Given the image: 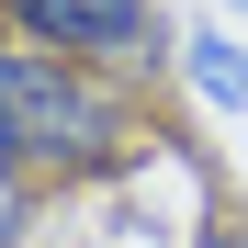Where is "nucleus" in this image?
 Segmentation results:
<instances>
[{
    "label": "nucleus",
    "instance_id": "nucleus-2",
    "mask_svg": "<svg viewBox=\"0 0 248 248\" xmlns=\"http://www.w3.org/2000/svg\"><path fill=\"white\" fill-rule=\"evenodd\" d=\"M0 34H34V46H57L102 79H158L181 68V34L147 12V0H0Z\"/></svg>",
    "mask_w": 248,
    "mask_h": 248
},
{
    "label": "nucleus",
    "instance_id": "nucleus-5",
    "mask_svg": "<svg viewBox=\"0 0 248 248\" xmlns=\"http://www.w3.org/2000/svg\"><path fill=\"white\" fill-rule=\"evenodd\" d=\"M192 248H248V215H226V203H203V215H192Z\"/></svg>",
    "mask_w": 248,
    "mask_h": 248
},
{
    "label": "nucleus",
    "instance_id": "nucleus-6",
    "mask_svg": "<svg viewBox=\"0 0 248 248\" xmlns=\"http://www.w3.org/2000/svg\"><path fill=\"white\" fill-rule=\"evenodd\" d=\"M226 23H237V34H248V0H226Z\"/></svg>",
    "mask_w": 248,
    "mask_h": 248
},
{
    "label": "nucleus",
    "instance_id": "nucleus-3",
    "mask_svg": "<svg viewBox=\"0 0 248 248\" xmlns=\"http://www.w3.org/2000/svg\"><path fill=\"white\" fill-rule=\"evenodd\" d=\"M181 79L203 113H248V34L237 23H192L181 34Z\"/></svg>",
    "mask_w": 248,
    "mask_h": 248
},
{
    "label": "nucleus",
    "instance_id": "nucleus-1",
    "mask_svg": "<svg viewBox=\"0 0 248 248\" xmlns=\"http://www.w3.org/2000/svg\"><path fill=\"white\" fill-rule=\"evenodd\" d=\"M147 147H158V124H147L136 79H102L34 34H0V158L23 181H57V192L124 181Z\"/></svg>",
    "mask_w": 248,
    "mask_h": 248
},
{
    "label": "nucleus",
    "instance_id": "nucleus-4",
    "mask_svg": "<svg viewBox=\"0 0 248 248\" xmlns=\"http://www.w3.org/2000/svg\"><path fill=\"white\" fill-rule=\"evenodd\" d=\"M0 248H34V181L0 158Z\"/></svg>",
    "mask_w": 248,
    "mask_h": 248
}]
</instances>
